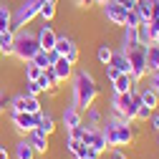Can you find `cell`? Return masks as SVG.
Instances as JSON below:
<instances>
[{
  "label": "cell",
  "instance_id": "6da1fadb",
  "mask_svg": "<svg viewBox=\"0 0 159 159\" xmlns=\"http://www.w3.org/2000/svg\"><path fill=\"white\" fill-rule=\"evenodd\" d=\"M71 93H73V101L81 111H86L89 106H93V101L98 98V84L96 78L89 71H76L71 76Z\"/></svg>",
  "mask_w": 159,
  "mask_h": 159
},
{
  "label": "cell",
  "instance_id": "7a4b0ae2",
  "mask_svg": "<svg viewBox=\"0 0 159 159\" xmlns=\"http://www.w3.org/2000/svg\"><path fill=\"white\" fill-rule=\"evenodd\" d=\"M41 51V46H38V35L28 28H20L15 30V41H13V56L18 58L20 63H28L33 61V56Z\"/></svg>",
  "mask_w": 159,
  "mask_h": 159
},
{
  "label": "cell",
  "instance_id": "3957f363",
  "mask_svg": "<svg viewBox=\"0 0 159 159\" xmlns=\"http://www.w3.org/2000/svg\"><path fill=\"white\" fill-rule=\"evenodd\" d=\"M101 129H104V134H106L109 149H114V147H129V144L134 142V129H131V124L119 121L116 116L109 119L106 124H101Z\"/></svg>",
  "mask_w": 159,
  "mask_h": 159
},
{
  "label": "cell",
  "instance_id": "277c9868",
  "mask_svg": "<svg viewBox=\"0 0 159 159\" xmlns=\"http://www.w3.org/2000/svg\"><path fill=\"white\" fill-rule=\"evenodd\" d=\"M43 3H46V0H20V3L15 5V10H13V25H10V30H20V28L30 25L38 18V10H41Z\"/></svg>",
  "mask_w": 159,
  "mask_h": 159
},
{
  "label": "cell",
  "instance_id": "5b68a950",
  "mask_svg": "<svg viewBox=\"0 0 159 159\" xmlns=\"http://www.w3.org/2000/svg\"><path fill=\"white\" fill-rule=\"evenodd\" d=\"M126 56H129V63H131V78L139 84L149 73L147 71V46H136V48L126 51Z\"/></svg>",
  "mask_w": 159,
  "mask_h": 159
},
{
  "label": "cell",
  "instance_id": "8992f818",
  "mask_svg": "<svg viewBox=\"0 0 159 159\" xmlns=\"http://www.w3.org/2000/svg\"><path fill=\"white\" fill-rule=\"evenodd\" d=\"M10 111H28V114H41L43 106L38 101V96H28V93H18L10 98Z\"/></svg>",
  "mask_w": 159,
  "mask_h": 159
},
{
  "label": "cell",
  "instance_id": "52a82bcc",
  "mask_svg": "<svg viewBox=\"0 0 159 159\" xmlns=\"http://www.w3.org/2000/svg\"><path fill=\"white\" fill-rule=\"evenodd\" d=\"M10 121L13 126L20 131V134H28L38 126V114H28V111H10Z\"/></svg>",
  "mask_w": 159,
  "mask_h": 159
},
{
  "label": "cell",
  "instance_id": "ba28073f",
  "mask_svg": "<svg viewBox=\"0 0 159 159\" xmlns=\"http://www.w3.org/2000/svg\"><path fill=\"white\" fill-rule=\"evenodd\" d=\"M61 124L66 126V131H68V129H73V126H78V124H84V111L78 109L76 104H68V106H63Z\"/></svg>",
  "mask_w": 159,
  "mask_h": 159
},
{
  "label": "cell",
  "instance_id": "9c48e42d",
  "mask_svg": "<svg viewBox=\"0 0 159 159\" xmlns=\"http://www.w3.org/2000/svg\"><path fill=\"white\" fill-rule=\"evenodd\" d=\"M104 18L111 23V25H119V28H124V18H126V10L114 3V0H109V3L104 5Z\"/></svg>",
  "mask_w": 159,
  "mask_h": 159
},
{
  "label": "cell",
  "instance_id": "30bf717a",
  "mask_svg": "<svg viewBox=\"0 0 159 159\" xmlns=\"http://www.w3.org/2000/svg\"><path fill=\"white\" fill-rule=\"evenodd\" d=\"M51 71L56 73V78H58V84H63V81H68V78L73 76V63L68 61L66 56H58L56 61H53V66H51Z\"/></svg>",
  "mask_w": 159,
  "mask_h": 159
},
{
  "label": "cell",
  "instance_id": "8fae6325",
  "mask_svg": "<svg viewBox=\"0 0 159 159\" xmlns=\"http://www.w3.org/2000/svg\"><path fill=\"white\" fill-rule=\"evenodd\" d=\"M35 35H38V46H41L43 51H53L58 33L53 30V25H51V23H43V25H41V30H38Z\"/></svg>",
  "mask_w": 159,
  "mask_h": 159
},
{
  "label": "cell",
  "instance_id": "7c38bea8",
  "mask_svg": "<svg viewBox=\"0 0 159 159\" xmlns=\"http://www.w3.org/2000/svg\"><path fill=\"white\" fill-rule=\"evenodd\" d=\"M25 139H28V144L33 147V152H35V154H46V152H48V136H46V134H41L38 129L28 131V134H25Z\"/></svg>",
  "mask_w": 159,
  "mask_h": 159
},
{
  "label": "cell",
  "instance_id": "4fadbf2b",
  "mask_svg": "<svg viewBox=\"0 0 159 159\" xmlns=\"http://www.w3.org/2000/svg\"><path fill=\"white\" fill-rule=\"evenodd\" d=\"M111 84H114V93H131V91H136L134 89L136 81L131 78V73H119Z\"/></svg>",
  "mask_w": 159,
  "mask_h": 159
},
{
  "label": "cell",
  "instance_id": "5bb4252c",
  "mask_svg": "<svg viewBox=\"0 0 159 159\" xmlns=\"http://www.w3.org/2000/svg\"><path fill=\"white\" fill-rule=\"evenodd\" d=\"M41 134H46V136H51L53 131H56V119H53V114L51 111H41L38 114V126H35Z\"/></svg>",
  "mask_w": 159,
  "mask_h": 159
},
{
  "label": "cell",
  "instance_id": "9a60e30c",
  "mask_svg": "<svg viewBox=\"0 0 159 159\" xmlns=\"http://www.w3.org/2000/svg\"><path fill=\"white\" fill-rule=\"evenodd\" d=\"M111 66H114L119 73H131V63H129L126 51H114V56H111Z\"/></svg>",
  "mask_w": 159,
  "mask_h": 159
},
{
  "label": "cell",
  "instance_id": "2e32d148",
  "mask_svg": "<svg viewBox=\"0 0 159 159\" xmlns=\"http://www.w3.org/2000/svg\"><path fill=\"white\" fill-rule=\"evenodd\" d=\"M35 84H38V89H41V91H53V89L58 86V78H56V73H53L51 68H46L41 76L35 78Z\"/></svg>",
  "mask_w": 159,
  "mask_h": 159
},
{
  "label": "cell",
  "instance_id": "e0dca14e",
  "mask_svg": "<svg viewBox=\"0 0 159 159\" xmlns=\"http://www.w3.org/2000/svg\"><path fill=\"white\" fill-rule=\"evenodd\" d=\"M13 154H15V159H35V152L28 144V139H18L13 147Z\"/></svg>",
  "mask_w": 159,
  "mask_h": 159
},
{
  "label": "cell",
  "instance_id": "ac0fdd59",
  "mask_svg": "<svg viewBox=\"0 0 159 159\" xmlns=\"http://www.w3.org/2000/svg\"><path fill=\"white\" fill-rule=\"evenodd\" d=\"M147 71L149 73L159 71V46L157 43H149L147 46Z\"/></svg>",
  "mask_w": 159,
  "mask_h": 159
},
{
  "label": "cell",
  "instance_id": "d6986e66",
  "mask_svg": "<svg viewBox=\"0 0 159 159\" xmlns=\"http://www.w3.org/2000/svg\"><path fill=\"white\" fill-rule=\"evenodd\" d=\"M139 98H142V104H147L149 109H154V111H157V106H159V93H157L152 86H147V89L139 91Z\"/></svg>",
  "mask_w": 159,
  "mask_h": 159
},
{
  "label": "cell",
  "instance_id": "ffe728a7",
  "mask_svg": "<svg viewBox=\"0 0 159 159\" xmlns=\"http://www.w3.org/2000/svg\"><path fill=\"white\" fill-rule=\"evenodd\" d=\"M136 46H142V43H139V35H136V28H126L124 38H121V51H131Z\"/></svg>",
  "mask_w": 159,
  "mask_h": 159
},
{
  "label": "cell",
  "instance_id": "44dd1931",
  "mask_svg": "<svg viewBox=\"0 0 159 159\" xmlns=\"http://www.w3.org/2000/svg\"><path fill=\"white\" fill-rule=\"evenodd\" d=\"M84 116H86V126H101V121H104V114L98 111L96 106H89L86 111H84Z\"/></svg>",
  "mask_w": 159,
  "mask_h": 159
},
{
  "label": "cell",
  "instance_id": "7402d4cb",
  "mask_svg": "<svg viewBox=\"0 0 159 159\" xmlns=\"http://www.w3.org/2000/svg\"><path fill=\"white\" fill-rule=\"evenodd\" d=\"M13 41H15V30L0 33V51H3V56H13Z\"/></svg>",
  "mask_w": 159,
  "mask_h": 159
},
{
  "label": "cell",
  "instance_id": "603a6c76",
  "mask_svg": "<svg viewBox=\"0 0 159 159\" xmlns=\"http://www.w3.org/2000/svg\"><path fill=\"white\" fill-rule=\"evenodd\" d=\"M91 147L93 149H98V152H106L109 149V142H106V134H104V129L98 126V129H93V139H91Z\"/></svg>",
  "mask_w": 159,
  "mask_h": 159
},
{
  "label": "cell",
  "instance_id": "cb8c5ba5",
  "mask_svg": "<svg viewBox=\"0 0 159 159\" xmlns=\"http://www.w3.org/2000/svg\"><path fill=\"white\" fill-rule=\"evenodd\" d=\"M10 25H13V13H10V8H8V5L0 3V33L10 30Z\"/></svg>",
  "mask_w": 159,
  "mask_h": 159
},
{
  "label": "cell",
  "instance_id": "d4e9b609",
  "mask_svg": "<svg viewBox=\"0 0 159 159\" xmlns=\"http://www.w3.org/2000/svg\"><path fill=\"white\" fill-rule=\"evenodd\" d=\"M71 46H73V38H68V35H58V38H56V46H53V53L66 56Z\"/></svg>",
  "mask_w": 159,
  "mask_h": 159
},
{
  "label": "cell",
  "instance_id": "484cf974",
  "mask_svg": "<svg viewBox=\"0 0 159 159\" xmlns=\"http://www.w3.org/2000/svg\"><path fill=\"white\" fill-rule=\"evenodd\" d=\"M33 63H35L38 68H43V71L51 68V66H53V61H51V51H43V48H41V51L33 56Z\"/></svg>",
  "mask_w": 159,
  "mask_h": 159
},
{
  "label": "cell",
  "instance_id": "4316f807",
  "mask_svg": "<svg viewBox=\"0 0 159 159\" xmlns=\"http://www.w3.org/2000/svg\"><path fill=\"white\" fill-rule=\"evenodd\" d=\"M38 18H41L43 23H51L56 18V3H48V0H46V3L41 5V10H38Z\"/></svg>",
  "mask_w": 159,
  "mask_h": 159
},
{
  "label": "cell",
  "instance_id": "83f0119b",
  "mask_svg": "<svg viewBox=\"0 0 159 159\" xmlns=\"http://www.w3.org/2000/svg\"><path fill=\"white\" fill-rule=\"evenodd\" d=\"M111 56H114V48H111L109 43H101V46H98V51H96V58H98V63H101V66L111 63Z\"/></svg>",
  "mask_w": 159,
  "mask_h": 159
},
{
  "label": "cell",
  "instance_id": "f1b7e54d",
  "mask_svg": "<svg viewBox=\"0 0 159 159\" xmlns=\"http://www.w3.org/2000/svg\"><path fill=\"white\" fill-rule=\"evenodd\" d=\"M134 10H136V15H139V20H149V18H152V5H149V0H136Z\"/></svg>",
  "mask_w": 159,
  "mask_h": 159
},
{
  "label": "cell",
  "instance_id": "f546056e",
  "mask_svg": "<svg viewBox=\"0 0 159 159\" xmlns=\"http://www.w3.org/2000/svg\"><path fill=\"white\" fill-rule=\"evenodd\" d=\"M136 35H139V43H142V46H149L152 43V33H149L147 20H142V23L136 25Z\"/></svg>",
  "mask_w": 159,
  "mask_h": 159
},
{
  "label": "cell",
  "instance_id": "4dcf8cb0",
  "mask_svg": "<svg viewBox=\"0 0 159 159\" xmlns=\"http://www.w3.org/2000/svg\"><path fill=\"white\" fill-rule=\"evenodd\" d=\"M41 73H43V68H38L33 61H28V63H25V81H35V78L41 76Z\"/></svg>",
  "mask_w": 159,
  "mask_h": 159
},
{
  "label": "cell",
  "instance_id": "1f68e13d",
  "mask_svg": "<svg viewBox=\"0 0 159 159\" xmlns=\"http://www.w3.org/2000/svg\"><path fill=\"white\" fill-rule=\"evenodd\" d=\"M139 23V15H136V10H126V18H124V28H136Z\"/></svg>",
  "mask_w": 159,
  "mask_h": 159
},
{
  "label": "cell",
  "instance_id": "d6a6232c",
  "mask_svg": "<svg viewBox=\"0 0 159 159\" xmlns=\"http://www.w3.org/2000/svg\"><path fill=\"white\" fill-rule=\"evenodd\" d=\"M152 114H154V109H149L147 104H139V109H136V119H139V121H147Z\"/></svg>",
  "mask_w": 159,
  "mask_h": 159
},
{
  "label": "cell",
  "instance_id": "836d02e7",
  "mask_svg": "<svg viewBox=\"0 0 159 159\" xmlns=\"http://www.w3.org/2000/svg\"><path fill=\"white\" fill-rule=\"evenodd\" d=\"M66 58H68V61H71L73 66L78 63V58H81V51H78V46H76V43H73V46L68 48V53H66Z\"/></svg>",
  "mask_w": 159,
  "mask_h": 159
},
{
  "label": "cell",
  "instance_id": "e575fe53",
  "mask_svg": "<svg viewBox=\"0 0 159 159\" xmlns=\"http://www.w3.org/2000/svg\"><path fill=\"white\" fill-rule=\"evenodd\" d=\"M23 93H28V96H38V93H43V91L38 89L35 81H25V91H23Z\"/></svg>",
  "mask_w": 159,
  "mask_h": 159
},
{
  "label": "cell",
  "instance_id": "d590c367",
  "mask_svg": "<svg viewBox=\"0 0 159 159\" xmlns=\"http://www.w3.org/2000/svg\"><path fill=\"white\" fill-rule=\"evenodd\" d=\"M68 139H78L81 142V136H84V124H78V126H73V129H68V134H66Z\"/></svg>",
  "mask_w": 159,
  "mask_h": 159
},
{
  "label": "cell",
  "instance_id": "8d00e7d4",
  "mask_svg": "<svg viewBox=\"0 0 159 159\" xmlns=\"http://www.w3.org/2000/svg\"><path fill=\"white\" fill-rule=\"evenodd\" d=\"M84 159H101V152H98V149H93V147H86Z\"/></svg>",
  "mask_w": 159,
  "mask_h": 159
},
{
  "label": "cell",
  "instance_id": "74e56055",
  "mask_svg": "<svg viewBox=\"0 0 159 159\" xmlns=\"http://www.w3.org/2000/svg\"><path fill=\"white\" fill-rule=\"evenodd\" d=\"M8 106H10V96H8V93H3V91H0V114H3V111H5Z\"/></svg>",
  "mask_w": 159,
  "mask_h": 159
},
{
  "label": "cell",
  "instance_id": "f35d334b",
  "mask_svg": "<svg viewBox=\"0 0 159 159\" xmlns=\"http://www.w3.org/2000/svg\"><path fill=\"white\" fill-rule=\"evenodd\" d=\"M104 71H106V78H109V81H114V78L119 76V71H116L111 63H106V66H104Z\"/></svg>",
  "mask_w": 159,
  "mask_h": 159
},
{
  "label": "cell",
  "instance_id": "ab89813d",
  "mask_svg": "<svg viewBox=\"0 0 159 159\" xmlns=\"http://www.w3.org/2000/svg\"><path fill=\"white\" fill-rule=\"evenodd\" d=\"M114 3H119L124 10H134V5H136V0H114Z\"/></svg>",
  "mask_w": 159,
  "mask_h": 159
},
{
  "label": "cell",
  "instance_id": "60d3db41",
  "mask_svg": "<svg viewBox=\"0 0 159 159\" xmlns=\"http://www.w3.org/2000/svg\"><path fill=\"white\" fill-rule=\"evenodd\" d=\"M149 86H152V89L159 93V71H154V73H152V81H149Z\"/></svg>",
  "mask_w": 159,
  "mask_h": 159
},
{
  "label": "cell",
  "instance_id": "b9f144b4",
  "mask_svg": "<svg viewBox=\"0 0 159 159\" xmlns=\"http://www.w3.org/2000/svg\"><path fill=\"white\" fill-rule=\"evenodd\" d=\"M149 124H152V129H154V131H159V114H157V111L149 116Z\"/></svg>",
  "mask_w": 159,
  "mask_h": 159
},
{
  "label": "cell",
  "instance_id": "7bdbcfd3",
  "mask_svg": "<svg viewBox=\"0 0 159 159\" xmlns=\"http://www.w3.org/2000/svg\"><path fill=\"white\" fill-rule=\"evenodd\" d=\"M152 5V18H159V0H149Z\"/></svg>",
  "mask_w": 159,
  "mask_h": 159
},
{
  "label": "cell",
  "instance_id": "ee69618b",
  "mask_svg": "<svg viewBox=\"0 0 159 159\" xmlns=\"http://www.w3.org/2000/svg\"><path fill=\"white\" fill-rule=\"evenodd\" d=\"M111 159H126V154L119 149V147H114V152H111Z\"/></svg>",
  "mask_w": 159,
  "mask_h": 159
},
{
  "label": "cell",
  "instance_id": "f6af8a7d",
  "mask_svg": "<svg viewBox=\"0 0 159 159\" xmlns=\"http://www.w3.org/2000/svg\"><path fill=\"white\" fill-rule=\"evenodd\" d=\"M73 3H76L78 8H89V5H96L93 0H73Z\"/></svg>",
  "mask_w": 159,
  "mask_h": 159
},
{
  "label": "cell",
  "instance_id": "bcb514c9",
  "mask_svg": "<svg viewBox=\"0 0 159 159\" xmlns=\"http://www.w3.org/2000/svg\"><path fill=\"white\" fill-rule=\"evenodd\" d=\"M0 159H10V152H8L5 144H0Z\"/></svg>",
  "mask_w": 159,
  "mask_h": 159
},
{
  "label": "cell",
  "instance_id": "7dc6e473",
  "mask_svg": "<svg viewBox=\"0 0 159 159\" xmlns=\"http://www.w3.org/2000/svg\"><path fill=\"white\" fill-rule=\"evenodd\" d=\"M93 3H96V5H106L109 0H93Z\"/></svg>",
  "mask_w": 159,
  "mask_h": 159
},
{
  "label": "cell",
  "instance_id": "c3c4849f",
  "mask_svg": "<svg viewBox=\"0 0 159 159\" xmlns=\"http://www.w3.org/2000/svg\"><path fill=\"white\" fill-rule=\"evenodd\" d=\"M154 43H157V46H159V35H157V38H154Z\"/></svg>",
  "mask_w": 159,
  "mask_h": 159
},
{
  "label": "cell",
  "instance_id": "681fc988",
  "mask_svg": "<svg viewBox=\"0 0 159 159\" xmlns=\"http://www.w3.org/2000/svg\"><path fill=\"white\" fill-rule=\"evenodd\" d=\"M48 3H56V5H58V0H48Z\"/></svg>",
  "mask_w": 159,
  "mask_h": 159
},
{
  "label": "cell",
  "instance_id": "f907efd6",
  "mask_svg": "<svg viewBox=\"0 0 159 159\" xmlns=\"http://www.w3.org/2000/svg\"><path fill=\"white\" fill-rule=\"evenodd\" d=\"M157 144H159V131H157Z\"/></svg>",
  "mask_w": 159,
  "mask_h": 159
},
{
  "label": "cell",
  "instance_id": "816d5d0a",
  "mask_svg": "<svg viewBox=\"0 0 159 159\" xmlns=\"http://www.w3.org/2000/svg\"><path fill=\"white\" fill-rule=\"evenodd\" d=\"M0 58H3V51H0Z\"/></svg>",
  "mask_w": 159,
  "mask_h": 159
}]
</instances>
